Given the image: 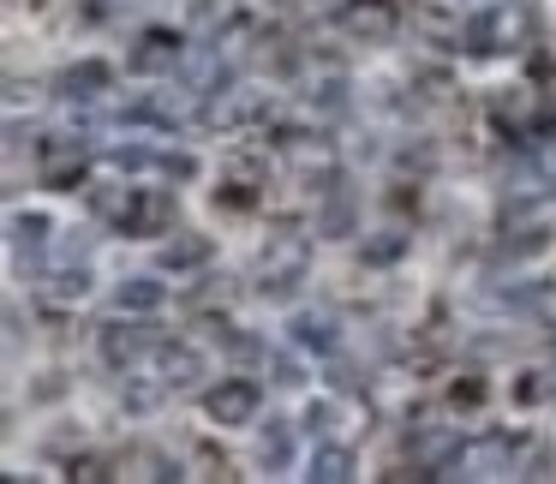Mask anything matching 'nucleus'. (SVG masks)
Masks as SVG:
<instances>
[{
    "label": "nucleus",
    "mask_w": 556,
    "mask_h": 484,
    "mask_svg": "<svg viewBox=\"0 0 556 484\" xmlns=\"http://www.w3.org/2000/svg\"><path fill=\"white\" fill-rule=\"evenodd\" d=\"M281 150H288V162H293V168H305V174H312V168H329V144H324V138L312 144V138L288 132V138H281Z\"/></svg>",
    "instance_id": "14"
},
{
    "label": "nucleus",
    "mask_w": 556,
    "mask_h": 484,
    "mask_svg": "<svg viewBox=\"0 0 556 484\" xmlns=\"http://www.w3.org/2000/svg\"><path fill=\"white\" fill-rule=\"evenodd\" d=\"M85 293H90V269H85V264H78V269H61V276L49 281V300H66V305H73V300H85Z\"/></svg>",
    "instance_id": "18"
},
{
    "label": "nucleus",
    "mask_w": 556,
    "mask_h": 484,
    "mask_svg": "<svg viewBox=\"0 0 556 484\" xmlns=\"http://www.w3.org/2000/svg\"><path fill=\"white\" fill-rule=\"evenodd\" d=\"M544 252V228H520V240H503V257H532Z\"/></svg>",
    "instance_id": "22"
},
{
    "label": "nucleus",
    "mask_w": 556,
    "mask_h": 484,
    "mask_svg": "<svg viewBox=\"0 0 556 484\" xmlns=\"http://www.w3.org/2000/svg\"><path fill=\"white\" fill-rule=\"evenodd\" d=\"M336 419H341L336 400H312V412H305V431H312V436H329V431H336Z\"/></svg>",
    "instance_id": "21"
},
{
    "label": "nucleus",
    "mask_w": 556,
    "mask_h": 484,
    "mask_svg": "<svg viewBox=\"0 0 556 484\" xmlns=\"http://www.w3.org/2000/svg\"><path fill=\"white\" fill-rule=\"evenodd\" d=\"M257 455H264V467H288V460H293V431H288V419H269V424H264V443H257Z\"/></svg>",
    "instance_id": "13"
},
{
    "label": "nucleus",
    "mask_w": 556,
    "mask_h": 484,
    "mask_svg": "<svg viewBox=\"0 0 556 484\" xmlns=\"http://www.w3.org/2000/svg\"><path fill=\"white\" fill-rule=\"evenodd\" d=\"M348 228H353V204H348V198H336V204L317 216V233H329V240H336V233H348Z\"/></svg>",
    "instance_id": "19"
},
{
    "label": "nucleus",
    "mask_w": 556,
    "mask_h": 484,
    "mask_svg": "<svg viewBox=\"0 0 556 484\" xmlns=\"http://www.w3.org/2000/svg\"><path fill=\"white\" fill-rule=\"evenodd\" d=\"M162 168H168L174 180H192V174H198V156H186V150L174 156V150H168V156H162Z\"/></svg>",
    "instance_id": "26"
},
{
    "label": "nucleus",
    "mask_w": 556,
    "mask_h": 484,
    "mask_svg": "<svg viewBox=\"0 0 556 484\" xmlns=\"http://www.w3.org/2000/svg\"><path fill=\"white\" fill-rule=\"evenodd\" d=\"M467 49L472 54H503V49H527L532 42V0H496L479 18H467Z\"/></svg>",
    "instance_id": "1"
},
{
    "label": "nucleus",
    "mask_w": 556,
    "mask_h": 484,
    "mask_svg": "<svg viewBox=\"0 0 556 484\" xmlns=\"http://www.w3.org/2000/svg\"><path fill=\"white\" fill-rule=\"evenodd\" d=\"M455 400H467V407H479V400H484V383H455Z\"/></svg>",
    "instance_id": "27"
},
{
    "label": "nucleus",
    "mask_w": 556,
    "mask_h": 484,
    "mask_svg": "<svg viewBox=\"0 0 556 484\" xmlns=\"http://www.w3.org/2000/svg\"><path fill=\"white\" fill-rule=\"evenodd\" d=\"M198 264H210V240L204 233H174L168 245H162V269H198Z\"/></svg>",
    "instance_id": "8"
},
{
    "label": "nucleus",
    "mask_w": 556,
    "mask_h": 484,
    "mask_svg": "<svg viewBox=\"0 0 556 484\" xmlns=\"http://www.w3.org/2000/svg\"><path fill=\"white\" fill-rule=\"evenodd\" d=\"M293 341H300V347H336V317L329 311H305L300 323H293Z\"/></svg>",
    "instance_id": "12"
},
{
    "label": "nucleus",
    "mask_w": 556,
    "mask_h": 484,
    "mask_svg": "<svg viewBox=\"0 0 556 484\" xmlns=\"http://www.w3.org/2000/svg\"><path fill=\"white\" fill-rule=\"evenodd\" d=\"M109 78H114V73H109L102 61H85V66H73V73H66V97H97Z\"/></svg>",
    "instance_id": "15"
},
{
    "label": "nucleus",
    "mask_w": 556,
    "mask_h": 484,
    "mask_svg": "<svg viewBox=\"0 0 556 484\" xmlns=\"http://www.w3.org/2000/svg\"><path fill=\"white\" fill-rule=\"evenodd\" d=\"M245 114H257V97H252V90H233V97H222V102H210V120H222V126H233V120H245Z\"/></svg>",
    "instance_id": "17"
},
{
    "label": "nucleus",
    "mask_w": 556,
    "mask_h": 484,
    "mask_svg": "<svg viewBox=\"0 0 556 484\" xmlns=\"http://www.w3.org/2000/svg\"><path fill=\"white\" fill-rule=\"evenodd\" d=\"M49 240V216H13V245H42Z\"/></svg>",
    "instance_id": "20"
},
{
    "label": "nucleus",
    "mask_w": 556,
    "mask_h": 484,
    "mask_svg": "<svg viewBox=\"0 0 556 484\" xmlns=\"http://www.w3.org/2000/svg\"><path fill=\"white\" fill-rule=\"evenodd\" d=\"M150 341H156V335H150L144 323H109V329H102V359H109L114 371H126Z\"/></svg>",
    "instance_id": "6"
},
{
    "label": "nucleus",
    "mask_w": 556,
    "mask_h": 484,
    "mask_svg": "<svg viewBox=\"0 0 556 484\" xmlns=\"http://www.w3.org/2000/svg\"><path fill=\"white\" fill-rule=\"evenodd\" d=\"M114 300H121V311H156L168 293H162V281L138 276V281H121V293H114Z\"/></svg>",
    "instance_id": "11"
},
{
    "label": "nucleus",
    "mask_w": 556,
    "mask_h": 484,
    "mask_svg": "<svg viewBox=\"0 0 556 484\" xmlns=\"http://www.w3.org/2000/svg\"><path fill=\"white\" fill-rule=\"evenodd\" d=\"M532 168H539V180H551V186H556V138H544V144H539Z\"/></svg>",
    "instance_id": "24"
},
{
    "label": "nucleus",
    "mask_w": 556,
    "mask_h": 484,
    "mask_svg": "<svg viewBox=\"0 0 556 484\" xmlns=\"http://www.w3.org/2000/svg\"><path fill=\"white\" fill-rule=\"evenodd\" d=\"M395 25H401L395 0H353V7H341V30L359 42H389Z\"/></svg>",
    "instance_id": "2"
},
{
    "label": "nucleus",
    "mask_w": 556,
    "mask_h": 484,
    "mask_svg": "<svg viewBox=\"0 0 556 484\" xmlns=\"http://www.w3.org/2000/svg\"><path fill=\"white\" fill-rule=\"evenodd\" d=\"M42 180H49L54 192H73V186L85 180V144H78V138H54V144L42 150Z\"/></svg>",
    "instance_id": "4"
},
{
    "label": "nucleus",
    "mask_w": 556,
    "mask_h": 484,
    "mask_svg": "<svg viewBox=\"0 0 556 484\" xmlns=\"http://www.w3.org/2000/svg\"><path fill=\"white\" fill-rule=\"evenodd\" d=\"M496 114H503V120H532V114H539V97H532V85H515V90H503V97H496Z\"/></svg>",
    "instance_id": "16"
},
{
    "label": "nucleus",
    "mask_w": 556,
    "mask_h": 484,
    "mask_svg": "<svg viewBox=\"0 0 556 484\" xmlns=\"http://www.w3.org/2000/svg\"><path fill=\"white\" fill-rule=\"evenodd\" d=\"M144 162H150L144 144H121V150H114V168H121V174H126V168H144Z\"/></svg>",
    "instance_id": "25"
},
{
    "label": "nucleus",
    "mask_w": 556,
    "mask_h": 484,
    "mask_svg": "<svg viewBox=\"0 0 556 484\" xmlns=\"http://www.w3.org/2000/svg\"><path fill=\"white\" fill-rule=\"evenodd\" d=\"M401 252H407V233H383V240L365 245V257H371V264H389V257H401Z\"/></svg>",
    "instance_id": "23"
},
{
    "label": "nucleus",
    "mask_w": 556,
    "mask_h": 484,
    "mask_svg": "<svg viewBox=\"0 0 556 484\" xmlns=\"http://www.w3.org/2000/svg\"><path fill=\"white\" fill-rule=\"evenodd\" d=\"M198 377H204V359H198L192 347H168V359H162V383H168V389H192Z\"/></svg>",
    "instance_id": "10"
},
{
    "label": "nucleus",
    "mask_w": 556,
    "mask_h": 484,
    "mask_svg": "<svg viewBox=\"0 0 556 484\" xmlns=\"http://www.w3.org/2000/svg\"><path fill=\"white\" fill-rule=\"evenodd\" d=\"M168 221H174V192H138L126 233H168Z\"/></svg>",
    "instance_id": "7"
},
{
    "label": "nucleus",
    "mask_w": 556,
    "mask_h": 484,
    "mask_svg": "<svg viewBox=\"0 0 556 484\" xmlns=\"http://www.w3.org/2000/svg\"><path fill=\"white\" fill-rule=\"evenodd\" d=\"M180 54H186V42L174 37V30H144V37H138V49H132V73L162 78V73H174V66H180Z\"/></svg>",
    "instance_id": "3"
},
{
    "label": "nucleus",
    "mask_w": 556,
    "mask_h": 484,
    "mask_svg": "<svg viewBox=\"0 0 556 484\" xmlns=\"http://www.w3.org/2000/svg\"><path fill=\"white\" fill-rule=\"evenodd\" d=\"M305 479H317V484H341V479H353V455L348 448H336V443H324L312 455V472Z\"/></svg>",
    "instance_id": "9"
},
{
    "label": "nucleus",
    "mask_w": 556,
    "mask_h": 484,
    "mask_svg": "<svg viewBox=\"0 0 556 484\" xmlns=\"http://www.w3.org/2000/svg\"><path fill=\"white\" fill-rule=\"evenodd\" d=\"M257 383H240V377H233V383H222L216 395H210V419L216 424H252L257 419Z\"/></svg>",
    "instance_id": "5"
}]
</instances>
